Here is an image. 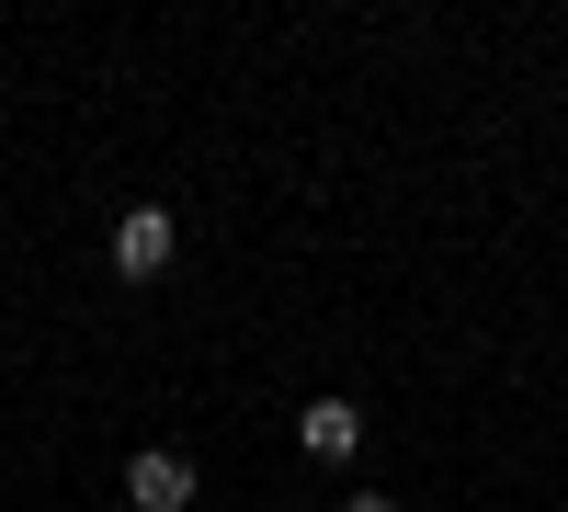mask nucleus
Wrapping results in <instances>:
<instances>
[{
  "label": "nucleus",
  "mask_w": 568,
  "mask_h": 512,
  "mask_svg": "<svg viewBox=\"0 0 568 512\" xmlns=\"http://www.w3.org/2000/svg\"><path fill=\"white\" fill-rule=\"evenodd\" d=\"M342 512H398V501H387V490H353V501H342Z\"/></svg>",
  "instance_id": "obj_4"
},
{
  "label": "nucleus",
  "mask_w": 568,
  "mask_h": 512,
  "mask_svg": "<svg viewBox=\"0 0 568 512\" xmlns=\"http://www.w3.org/2000/svg\"><path fill=\"white\" fill-rule=\"evenodd\" d=\"M296 444L318 455V468H342V455L364 444V410H353V399H307V422H296Z\"/></svg>",
  "instance_id": "obj_3"
},
{
  "label": "nucleus",
  "mask_w": 568,
  "mask_h": 512,
  "mask_svg": "<svg viewBox=\"0 0 568 512\" xmlns=\"http://www.w3.org/2000/svg\"><path fill=\"white\" fill-rule=\"evenodd\" d=\"M194 490H205V479H194V455H182V444H136V455H125V501H136V512H182Z\"/></svg>",
  "instance_id": "obj_2"
},
{
  "label": "nucleus",
  "mask_w": 568,
  "mask_h": 512,
  "mask_svg": "<svg viewBox=\"0 0 568 512\" xmlns=\"http://www.w3.org/2000/svg\"><path fill=\"white\" fill-rule=\"evenodd\" d=\"M171 251H182L171 205H125V217H114V273H125V285H160V273H171Z\"/></svg>",
  "instance_id": "obj_1"
}]
</instances>
